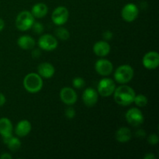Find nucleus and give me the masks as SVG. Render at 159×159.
Returning <instances> with one entry per match:
<instances>
[{
  "label": "nucleus",
  "mask_w": 159,
  "mask_h": 159,
  "mask_svg": "<svg viewBox=\"0 0 159 159\" xmlns=\"http://www.w3.org/2000/svg\"><path fill=\"white\" fill-rule=\"evenodd\" d=\"M113 95L114 101L118 105L127 107L134 102L136 93L133 88L125 84H123L120 86L116 87Z\"/></svg>",
  "instance_id": "1"
},
{
  "label": "nucleus",
  "mask_w": 159,
  "mask_h": 159,
  "mask_svg": "<svg viewBox=\"0 0 159 159\" xmlns=\"http://www.w3.org/2000/svg\"><path fill=\"white\" fill-rule=\"evenodd\" d=\"M23 84L24 89L28 93H37L43 88V78L38 73H29L23 79Z\"/></svg>",
  "instance_id": "2"
},
{
  "label": "nucleus",
  "mask_w": 159,
  "mask_h": 159,
  "mask_svg": "<svg viewBox=\"0 0 159 159\" xmlns=\"http://www.w3.org/2000/svg\"><path fill=\"white\" fill-rule=\"evenodd\" d=\"M134 75V70L130 65H120L114 71V80L117 83L127 84L132 80Z\"/></svg>",
  "instance_id": "3"
},
{
  "label": "nucleus",
  "mask_w": 159,
  "mask_h": 159,
  "mask_svg": "<svg viewBox=\"0 0 159 159\" xmlns=\"http://www.w3.org/2000/svg\"><path fill=\"white\" fill-rule=\"evenodd\" d=\"M35 21V18L30 12L24 10L20 12L16 19V26L20 31H26L31 29Z\"/></svg>",
  "instance_id": "4"
},
{
  "label": "nucleus",
  "mask_w": 159,
  "mask_h": 159,
  "mask_svg": "<svg viewBox=\"0 0 159 159\" xmlns=\"http://www.w3.org/2000/svg\"><path fill=\"white\" fill-rule=\"evenodd\" d=\"M116 83L110 78H103L99 82L97 85V92L99 96L102 97H108L114 93Z\"/></svg>",
  "instance_id": "5"
},
{
  "label": "nucleus",
  "mask_w": 159,
  "mask_h": 159,
  "mask_svg": "<svg viewBox=\"0 0 159 159\" xmlns=\"http://www.w3.org/2000/svg\"><path fill=\"white\" fill-rule=\"evenodd\" d=\"M125 119L130 125L135 127H140L144 121V114L137 107H133L127 110L125 114Z\"/></svg>",
  "instance_id": "6"
},
{
  "label": "nucleus",
  "mask_w": 159,
  "mask_h": 159,
  "mask_svg": "<svg viewBox=\"0 0 159 159\" xmlns=\"http://www.w3.org/2000/svg\"><path fill=\"white\" fill-rule=\"evenodd\" d=\"M58 41L56 37L50 34H43L38 40V46L43 51H52L57 48Z\"/></svg>",
  "instance_id": "7"
},
{
  "label": "nucleus",
  "mask_w": 159,
  "mask_h": 159,
  "mask_svg": "<svg viewBox=\"0 0 159 159\" xmlns=\"http://www.w3.org/2000/svg\"><path fill=\"white\" fill-rule=\"evenodd\" d=\"M69 12L65 6H58L52 12L51 20L57 26H63L68 22Z\"/></svg>",
  "instance_id": "8"
},
{
  "label": "nucleus",
  "mask_w": 159,
  "mask_h": 159,
  "mask_svg": "<svg viewBox=\"0 0 159 159\" xmlns=\"http://www.w3.org/2000/svg\"><path fill=\"white\" fill-rule=\"evenodd\" d=\"M138 14H139V9L134 3H127L121 10V16L123 20L127 23L134 21L138 18Z\"/></svg>",
  "instance_id": "9"
},
{
  "label": "nucleus",
  "mask_w": 159,
  "mask_h": 159,
  "mask_svg": "<svg viewBox=\"0 0 159 159\" xmlns=\"http://www.w3.org/2000/svg\"><path fill=\"white\" fill-rule=\"evenodd\" d=\"M142 65L148 70H154L159 65V54L157 51H148L142 58Z\"/></svg>",
  "instance_id": "10"
},
{
  "label": "nucleus",
  "mask_w": 159,
  "mask_h": 159,
  "mask_svg": "<svg viewBox=\"0 0 159 159\" xmlns=\"http://www.w3.org/2000/svg\"><path fill=\"white\" fill-rule=\"evenodd\" d=\"M60 99L65 105L72 106L77 102L78 95L71 87H64L60 91Z\"/></svg>",
  "instance_id": "11"
},
{
  "label": "nucleus",
  "mask_w": 159,
  "mask_h": 159,
  "mask_svg": "<svg viewBox=\"0 0 159 159\" xmlns=\"http://www.w3.org/2000/svg\"><path fill=\"white\" fill-rule=\"evenodd\" d=\"M95 70L102 76H108L113 71V65L110 61L101 58L95 63Z\"/></svg>",
  "instance_id": "12"
},
{
  "label": "nucleus",
  "mask_w": 159,
  "mask_h": 159,
  "mask_svg": "<svg viewBox=\"0 0 159 159\" xmlns=\"http://www.w3.org/2000/svg\"><path fill=\"white\" fill-rule=\"evenodd\" d=\"M99 99L97 90L93 88H87L82 93V101L84 104L89 107L96 105Z\"/></svg>",
  "instance_id": "13"
},
{
  "label": "nucleus",
  "mask_w": 159,
  "mask_h": 159,
  "mask_svg": "<svg viewBox=\"0 0 159 159\" xmlns=\"http://www.w3.org/2000/svg\"><path fill=\"white\" fill-rule=\"evenodd\" d=\"M93 50L96 56L104 57L110 54L111 51V47L107 40H99L93 45Z\"/></svg>",
  "instance_id": "14"
},
{
  "label": "nucleus",
  "mask_w": 159,
  "mask_h": 159,
  "mask_svg": "<svg viewBox=\"0 0 159 159\" xmlns=\"http://www.w3.org/2000/svg\"><path fill=\"white\" fill-rule=\"evenodd\" d=\"M37 73L43 79H51L55 73V68L52 64L49 62H43L37 67Z\"/></svg>",
  "instance_id": "15"
},
{
  "label": "nucleus",
  "mask_w": 159,
  "mask_h": 159,
  "mask_svg": "<svg viewBox=\"0 0 159 159\" xmlns=\"http://www.w3.org/2000/svg\"><path fill=\"white\" fill-rule=\"evenodd\" d=\"M32 125L27 120H22L19 121L15 127V133L20 138L26 137L31 131Z\"/></svg>",
  "instance_id": "16"
},
{
  "label": "nucleus",
  "mask_w": 159,
  "mask_h": 159,
  "mask_svg": "<svg viewBox=\"0 0 159 159\" xmlns=\"http://www.w3.org/2000/svg\"><path fill=\"white\" fill-rule=\"evenodd\" d=\"M17 44L23 50H31L35 47L36 41L29 35H23L17 40Z\"/></svg>",
  "instance_id": "17"
},
{
  "label": "nucleus",
  "mask_w": 159,
  "mask_h": 159,
  "mask_svg": "<svg viewBox=\"0 0 159 159\" xmlns=\"http://www.w3.org/2000/svg\"><path fill=\"white\" fill-rule=\"evenodd\" d=\"M116 140L120 143H127L130 141L132 138V132L128 127H120L116 132Z\"/></svg>",
  "instance_id": "18"
},
{
  "label": "nucleus",
  "mask_w": 159,
  "mask_h": 159,
  "mask_svg": "<svg viewBox=\"0 0 159 159\" xmlns=\"http://www.w3.org/2000/svg\"><path fill=\"white\" fill-rule=\"evenodd\" d=\"M31 13L34 18L41 19L46 16L48 12V7L45 3L38 2L34 5L31 9Z\"/></svg>",
  "instance_id": "19"
},
{
  "label": "nucleus",
  "mask_w": 159,
  "mask_h": 159,
  "mask_svg": "<svg viewBox=\"0 0 159 159\" xmlns=\"http://www.w3.org/2000/svg\"><path fill=\"white\" fill-rule=\"evenodd\" d=\"M13 126L9 118L2 117L0 119V135L2 137L12 134Z\"/></svg>",
  "instance_id": "20"
},
{
  "label": "nucleus",
  "mask_w": 159,
  "mask_h": 159,
  "mask_svg": "<svg viewBox=\"0 0 159 159\" xmlns=\"http://www.w3.org/2000/svg\"><path fill=\"white\" fill-rule=\"evenodd\" d=\"M56 38H58L61 40H67L70 37V33L66 28L62 27L61 26H59L54 31Z\"/></svg>",
  "instance_id": "21"
},
{
  "label": "nucleus",
  "mask_w": 159,
  "mask_h": 159,
  "mask_svg": "<svg viewBox=\"0 0 159 159\" xmlns=\"http://www.w3.org/2000/svg\"><path fill=\"white\" fill-rule=\"evenodd\" d=\"M6 144L8 146V148L9 150L12 151V152H16V151L19 150L21 147V141L16 137L12 136Z\"/></svg>",
  "instance_id": "22"
},
{
  "label": "nucleus",
  "mask_w": 159,
  "mask_h": 159,
  "mask_svg": "<svg viewBox=\"0 0 159 159\" xmlns=\"http://www.w3.org/2000/svg\"><path fill=\"white\" fill-rule=\"evenodd\" d=\"M134 102L138 107H144L148 105V98L145 95L138 94L135 96L134 99Z\"/></svg>",
  "instance_id": "23"
},
{
  "label": "nucleus",
  "mask_w": 159,
  "mask_h": 159,
  "mask_svg": "<svg viewBox=\"0 0 159 159\" xmlns=\"http://www.w3.org/2000/svg\"><path fill=\"white\" fill-rule=\"evenodd\" d=\"M72 85L75 88L80 89L83 88V87L85 86V80H84L83 78L75 77V78H74L72 80Z\"/></svg>",
  "instance_id": "24"
},
{
  "label": "nucleus",
  "mask_w": 159,
  "mask_h": 159,
  "mask_svg": "<svg viewBox=\"0 0 159 159\" xmlns=\"http://www.w3.org/2000/svg\"><path fill=\"white\" fill-rule=\"evenodd\" d=\"M31 29L33 30V31H34L35 34H41L43 32L44 26H43V25L41 23H40V22L34 21V24L32 25V27H31Z\"/></svg>",
  "instance_id": "25"
},
{
  "label": "nucleus",
  "mask_w": 159,
  "mask_h": 159,
  "mask_svg": "<svg viewBox=\"0 0 159 159\" xmlns=\"http://www.w3.org/2000/svg\"><path fill=\"white\" fill-rule=\"evenodd\" d=\"M75 109L73 107H71V106H69V107H68L65 110V115L68 119H73L75 116Z\"/></svg>",
  "instance_id": "26"
},
{
  "label": "nucleus",
  "mask_w": 159,
  "mask_h": 159,
  "mask_svg": "<svg viewBox=\"0 0 159 159\" xmlns=\"http://www.w3.org/2000/svg\"><path fill=\"white\" fill-rule=\"evenodd\" d=\"M148 142L152 145H155L159 142V138L156 134H152L148 137Z\"/></svg>",
  "instance_id": "27"
},
{
  "label": "nucleus",
  "mask_w": 159,
  "mask_h": 159,
  "mask_svg": "<svg viewBox=\"0 0 159 159\" xmlns=\"http://www.w3.org/2000/svg\"><path fill=\"white\" fill-rule=\"evenodd\" d=\"M113 33L111 32V31L110 30H107L105 31V32L102 34V37L104 38V40H107V41H108V40H110L112 38H113Z\"/></svg>",
  "instance_id": "28"
},
{
  "label": "nucleus",
  "mask_w": 159,
  "mask_h": 159,
  "mask_svg": "<svg viewBox=\"0 0 159 159\" xmlns=\"http://www.w3.org/2000/svg\"><path fill=\"white\" fill-rule=\"evenodd\" d=\"M135 136L138 137V138H143L146 136V133H145V131H144V130L140 128V129H138V130H136V132H135Z\"/></svg>",
  "instance_id": "29"
},
{
  "label": "nucleus",
  "mask_w": 159,
  "mask_h": 159,
  "mask_svg": "<svg viewBox=\"0 0 159 159\" xmlns=\"http://www.w3.org/2000/svg\"><path fill=\"white\" fill-rule=\"evenodd\" d=\"M12 156L10 154L5 152V153H2L0 155V159H12Z\"/></svg>",
  "instance_id": "30"
},
{
  "label": "nucleus",
  "mask_w": 159,
  "mask_h": 159,
  "mask_svg": "<svg viewBox=\"0 0 159 159\" xmlns=\"http://www.w3.org/2000/svg\"><path fill=\"white\" fill-rule=\"evenodd\" d=\"M6 102V98L5 96V95H3L2 93H0V107H2L5 105Z\"/></svg>",
  "instance_id": "31"
},
{
  "label": "nucleus",
  "mask_w": 159,
  "mask_h": 159,
  "mask_svg": "<svg viewBox=\"0 0 159 159\" xmlns=\"http://www.w3.org/2000/svg\"><path fill=\"white\" fill-rule=\"evenodd\" d=\"M40 55H41V52H40V50H39V49H35V50H34V51H33V52H32L33 57L37 58V57H40Z\"/></svg>",
  "instance_id": "32"
},
{
  "label": "nucleus",
  "mask_w": 159,
  "mask_h": 159,
  "mask_svg": "<svg viewBox=\"0 0 159 159\" xmlns=\"http://www.w3.org/2000/svg\"><path fill=\"white\" fill-rule=\"evenodd\" d=\"M144 159H156V157L154 154L152 153H148L144 155Z\"/></svg>",
  "instance_id": "33"
},
{
  "label": "nucleus",
  "mask_w": 159,
  "mask_h": 159,
  "mask_svg": "<svg viewBox=\"0 0 159 159\" xmlns=\"http://www.w3.org/2000/svg\"><path fill=\"white\" fill-rule=\"evenodd\" d=\"M4 27H5L4 20H3L2 18H0V32H1L3 29H4Z\"/></svg>",
  "instance_id": "34"
}]
</instances>
